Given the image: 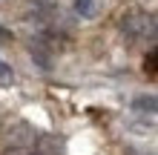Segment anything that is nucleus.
Here are the masks:
<instances>
[{
	"label": "nucleus",
	"instance_id": "nucleus-4",
	"mask_svg": "<svg viewBox=\"0 0 158 155\" xmlns=\"http://www.w3.org/2000/svg\"><path fill=\"white\" fill-rule=\"evenodd\" d=\"M144 66H147V72H158V49H152L150 55H147V63H144Z\"/></svg>",
	"mask_w": 158,
	"mask_h": 155
},
{
	"label": "nucleus",
	"instance_id": "nucleus-3",
	"mask_svg": "<svg viewBox=\"0 0 158 155\" xmlns=\"http://www.w3.org/2000/svg\"><path fill=\"white\" fill-rule=\"evenodd\" d=\"M75 12L81 17H92L98 12V3H95V0H75Z\"/></svg>",
	"mask_w": 158,
	"mask_h": 155
},
{
	"label": "nucleus",
	"instance_id": "nucleus-1",
	"mask_svg": "<svg viewBox=\"0 0 158 155\" xmlns=\"http://www.w3.org/2000/svg\"><path fill=\"white\" fill-rule=\"evenodd\" d=\"M121 32L129 40H152L158 38V17L150 12H129L121 20Z\"/></svg>",
	"mask_w": 158,
	"mask_h": 155
},
{
	"label": "nucleus",
	"instance_id": "nucleus-2",
	"mask_svg": "<svg viewBox=\"0 0 158 155\" xmlns=\"http://www.w3.org/2000/svg\"><path fill=\"white\" fill-rule=\"evenodd\" d=\"M135 109H141V112H158V95H141V98H135Z\"/></svg>",
	"mask_w": 158,
	"mask_h": 155
},
{
	"label": "nucleus",
	"instance_id": "nucleus-5",
	"mask_svg": "<svg viewBox=\"0 0 158 155\" xmlns=\"http://www.w3.org/2000/svg\"><path fill=\"white\" fill-rule=\"evenodd\" d=\"M0 80H3V84H9V80H12V69H9L3 60H0Z\"/></svg>",
	"mask_w": 158,
	"mask_h": 155
}]
</instances>
